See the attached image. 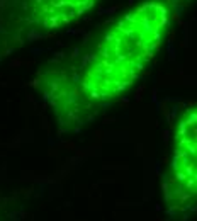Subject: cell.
I'll use <instances>...</instances> for the list:
<instances>
[{"instance_id":"cell-2","label":"cell","mask_w":197,"mask_h":221,"mask_svg":"<svg viewBox=\"0 0 197 221\" xmlns=\"http://www.w3.org/2000/svg\"><path fill=\"white\" fill-rule=\"evenodd\" d=\"M95 4L97 0H0V49L60 33Z\"/></svg>"},{"instance_id":"cell-1","label":"cell","mask_w":197,"mask_h":221,"mask_svg":"<svg viewBox=\"0 0 197 221\" xmlns=\"http://www.w3.org/2000/svg\"><path fill=\"white\" fill-rule=\"evenodd\" d=\"M187 0H141L114 21L83 53L46 77L48 94L65 119L116 99L158 51Z\"/></svg>"},{"instance_id":"cell-3","label":"cell","mask_w":197,"mask_h":221,"mask_svg":"<svg viewBox=\"0 0 197 221\" xmlns=\"http://www.w3.org/2000/svg\"><path fill=\"white\" fill-rule=\"evenodd\" d=\"M167 189L170 197L197 196V107L183 116L177 128Z\"/></svg>"}]
</instances>
